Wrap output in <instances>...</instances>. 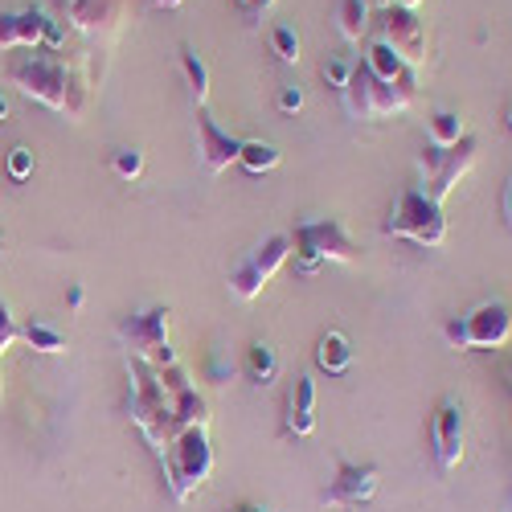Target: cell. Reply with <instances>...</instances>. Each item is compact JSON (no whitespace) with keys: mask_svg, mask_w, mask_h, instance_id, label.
I'll use <instances>...</instances> for the list:
<instances>
[{"mask_svg":"<svg viewBox=\"0 0 512 512\" xmlns=\"http://www.w3.org/2000/svg\"><path fill=\"white\" fill-rule=\"evenodd\" d=\"M377 484H381V472L373 463H340L320 496V504L324 508H357L377 496Z\"/></svg>","mask_w":512,"mask_h":512,"instance_id":"obj_9","label":"cell"},{"mask_svg":"<svg viewBox=\"0 0 512 512\" xmlns=\"http://www.w3.org/2000/svg\"><path fill=\"white\" fill-rule=\"evenodd\" d=\"M197 152H201L205 173L218 177V173H226L230 164H238L242 140H234L230 132H222V127L209 119V111L201 107V111H197Z\"/></svg>","mask_w":512,"mask_h":512,"instance_id":"obj_12","label":"cell"},{"mask_svg":"<svg viewBox=\"0 0 512 512\" xmlns=\"http://www.w3.org/2000/svg\"><path fill=\"white\" fill-rule=\"evenodd\" d=\"M431 451L439 472L451 476L463 463V406L455 398H439L435 418H431Z\"/></svg>","mask_w":512,"mask_h":512,"instance_id":"obj_10","label":"cell"},{"mask_svg":"<svg viewBox=\"0 0 512 512\" xmlns=\"http://www.w3.org/2000/svg\"><path fill=\"white\" fill-rule=\"evenodd\" d=\"M316 365L328 373V377H340L353 369V345L345 332H324L316 340Z\"/></svg>","mask_w":512,"mask_h":512,"instance_id":"obj_16","label":"cell"},{"mask_svg":"<svg viewBox=\"0 0 512 512\" xmlns=\"http://www.w3.org/2000/svg\"><path fill=\"white\" fill-rule=\"evenodd\" d=\"M504 123H508V132H512V107H508V115H504Z\"/></svg>","mask_w":512,"mask_h":512,"instance_id":"obj_38","label":"cell"},{"mask_svg":"<svg viewBox=\"0 0 512 512\" xmlns=\"http://www.w3.org/2000/svg\"><path fill=\"white\" fill-rule=\"evenodd\" d=\"M46 41V17L37 9L0 17V50H37Z\"/></svg>","mask_w":512,"mask_h":512,"instance_id":"obj_14","label":"cell"},{"mask_svg":"<svg viewBox=\"0 0 512 512\" xmlns=\"http://www.w3.org/2000/svg\"><path fill=\"white\" fill-rule=\"evenodd\" d=\"M365 70H369L373 78H381V82H394V78L406 70V62L394 54L390 41H373V46L365 50Z\"/></svg>","mask_w":512,"mask_h":512,"instance_id":"obj_20","label":"cell"},{"mask_svg":"<svg viewBox=\"0 0 512 512\" xmlns=\"http://www.w3.org/2000/svg\"><path fill=\"white\" fill-rule=\"evenodd\" d=\"M119 336L136 349V361L152 365V369H168L177 361L173 345H168V308H152L144 316H132L119 324Z\"/></svg>","mask_w":512,"mask_h":512,"instance_id":"obj_7","label":"cell"},{"mask_svg":"<svg viewBox=\"0 0 512 512\" xmlns=\"http://www.w3.org/2000/svg\"><path fill=\"white\" fill-rule=\"evenodd\" d=\"M353 70H357V62L353 58H328L324 66H320V74H324V82H328V87L332 91H345L349 87V78H353Z\"/></svg>","mask_w":512,"mask_h":512,"instance_id":"obj_25","label":"cell"},{"mask_svg":"<svg viewBox=\"0 0 512 512\" xmlns=\"http://www.w3.org/2000/svg\"><path fill=\"white\" fill-rule=\"evenodd\" d=\"M287 259H291V234H271L263 246H254L238 263V271L230 275V291L238 295V300H254V295H263V287L275 279V271Z\"/></svg>","mask_w":512,"mask_h":512,"instance_id":"obj_6","label":"cell"},{"mask_svg":"<svg viewBox=\"0 0 512 512\" xmlns=\"http://www.w3.org/2000/svg\"><path fill=\"white\" fill-rule=\"evenodd\" d=\"M21 340V324L13 320V312H9V304L0 300V357H5L13 345Z\"/></svg>","mask_w":512,"mask_h":512,"instance_id":"obj_27","label":"cell"},{"mask_svg":"<svg viewBox=\"0 0 512 512\" xmlns=\"http://www.w3.org/2000/svg\"><path fill=\"white\" fill-rule=\"evenodd\" d=\"M381 41H390L394 54L406 62V66H418L426 58V25L418 21L414 9H398L390 5L386 9V37Z\"/></svg>","mask_w":512,"mask_h":512,"instance_id":"obj_11","label":"cell"},{"mask_svg":"<svg viewBox=\"0 0 512 512\" xmlns=\"http://www.w3.org/2000/svg\"><path fill=\"white\" fill-rule=\"evenodd\" d=\"M316 431V381L304 373L295 377L291 398H287V435L308 439Z\"/></svg>","mask_w":512,"mask_h":512,"instance_id":"obj_15","label":"cell"},{"mask_svg":"<svg viewBox=\"0 0 512 512\" xmlns=\"http://www.w3.org/2000/svg\"><path fill=\"white\" fill-rule=\"evenodd\" d=\"M5 168H9L13 181H29V177H33V152H29L25 144H17V148L9 152V164H5Z\"/></svg>","mask_w":512,"mask_h":512,"instance_id":"obj_28","label":"cell"},{"mask_svg":"<svg viewBox=\"0 0 512 512\" xmlns=\"http://www.w3.org/2000/svg\"><path fill=\"white\" fill-rule=\"evenodd\" d=\"M443 336L447 345L459 349V353H472V349H504L512 340V316L504 304L488 300L480 308H472L459 320H447L443 324Z\"/></svg>","mask_w":512,"mask_h":512,"instance_id":"obj_5","label":"cell"},{"mask_svg":"<svg viewBox=\"0 0 512 512\" xmlns=\"http://www.w3.org/2000/svg\"><path fill=\"white\" fill-rule=\"evenodd\" d=\"M140 173H144V152H140V148H123V152H115V177L136 181Z\"/></svg>","mask_w":512,"mask_h":512,"instance_id":"obj_26","label":"cell"},{"mask_svg":"<svg viewBox=\"0 0 512 512\" xmlns=\"http://www.w3.org/2000/svg\"><path fill=\"white\" fill-rule=\"evenodd\" d=\"M5 115H9V99L0 95V123H5Z\"/></svg>","mask_w":512,"mask_h":512,"instance_id":"obj_35","label":"cell"},{"mask_svg":"<svg viewBox=\"0 0 512 512\" xmlns=\"http://www.w3.org/2000/svg\"><path fill=\"white\" fill-rule=\"evenodd\" d=\"M238 5L246 9V13H263V9H271L275 0H238Z\"/></svg>","mask_w":512,"mask_h":512,"instance_id":"obj_31","label":"cell"},{"mask_svg":"<svg viewBox=\"0 0 512 512\" xmlns=\"http://www.w3.org/2000/svg\"><path fill=\"white\" fill-rule=\"evenodd\" d=\"M181 70H185V78H189V91H193L197 107H205V103H209V70H205V62H201L193 50H181Z\"/></svg>","mask_w":512,"mask_h":512,"instance_id":"obj_23","label":"cell"},{"mask_svg":"<svg viewBox=\"0 0 512 512\" xmlns=\"http://www.w3.org/2000/svg\"><path fill=\"white\" fill-rule=\"evenodd\" d=\"M340 99H345V111H349L353 119H386V115L402 111V99H398V91H394V82L373 78L365 66L353 70L349 87L340 91Z\"/></svg>","mask_w":512,"mask_h":512,"instance_id":"obj_8","label":"cell"},{"mask_svg":"<svg viewBox=\"0 0 512 512\" xmlns=\"http://www.w3.org/2000/svg\"><path fill=\"white\" fill-rule=\"evenodd\" d=\"M463 136H467V127L455 111H435L431 119H426V140H431L435 148H455Z\"/></svg>","mask_w":512,"mask_h":512,"instance_id":"obj_19","label":"cell"},{"mask_svg":"<svg viewBox=\"0 0 512 512\" xmlns=\"http://www.w3.org/2000/svg\"><path fill=\"white\" fill-rule=\"evenodd\" d=\"M279 160H283V152H279L275 144H267V140H242L238 164L246 168L250 177H267V173H275Z\"/></svg>","mask_w":512,"mask_h":512,"instance_id":"obj_17","label":"cell"},{"mask_svg":"<svg viewBox=\"0 0 512 512\" xmlns=\"http://www.w3.org/2000/svg\"><path fill=\"white\" fill-rule=\"evenodd\" d=\"M504 218H508V226H512V181H508V189H504Z\"/></svg>","mask_w":512,"mask_h":512,"instance_id":"obj_33","label":"cell"},{"mask_svg":"<svg viewBox=\"0 0 512 512\" xmlns=\"http://www.w3.org/2000/svg\"><path fill=\"white\" fill-rule=\"evenodd\" d=\"M21 340H25L29 349H37V353H66V336L54 332L50 324H25L21 328Z\"/></svg>","mask_w":512,"mask_h":512,"instance_id":"obj_22","label":"cell"},{"mask_svg":"<svg viewBox=\"0 0 512 512\" xmlns=\"http://www.w3.org/2000/svg\"><path fill=\"white\" fill-rule=\"evenodd\" d=\"M443 156H447V148H435V144H426L422 148V156H418V168H422V177H426V185L435 181V173H439V164H443Z\"/></svg>","mask_w":512,"mask_h":512,"instance_id":"obj_29","label":"cell"},{"mask_svg":"<svg viewBox=\"0 0 512 512\" xmlns=\"http://www.w3.org/2000/svg\"><path fill=\"white\" fill-rule=\"evenodd\" d=\"M476 152H480V140H476V136H463L455 148H447V156H443V164H439L431 189H426V197H431L435 205H443V201L451 197V189L459 185V177L476 164Z\"/></svg>","mask_w":512,"mask_h":512,"instance_id":"obj_13","label":"cell"},{"mask_svg":"<svg viewBox=\"0 0 512 512\" xmlns=\"http://www.w3.org/2000/svg\"><path fill=\"white\" fill-rule=\"evenodd\" d=\"M336 21H340V37L357 46V41L369 33V0H340Z\"/></svg>","mask_w":512,"mask_h":512,"instance_id":"obj_21","label":"cell"},{"mask_svg":"<svg viewBox=\"0 0 512 512\" xmlns=\"http://www.w3.org/2000/svg\"><path fill=\"white\" fill-rule=\"evenodd\" d=\"M246 373L254 386H271V381L279 377V353L267 345V340H254V345L246 349Z\"/></svg>","mask_w":512,"mask_h":512,"instance_id":"obj_18","label":"cell"},{"mask_svg":"<svg viewBox=\"0 0 512 512\" xmlns=\"http://www.w3.org/2000/svg\"><path fill=\"white\" fill-rule=\"evenodd\" d=\"M381 5H386V9H390V5H394V0H381Z\"/></svg>","mask_w":512,"mask_h":512,"instance_id":"obj_40","label":"cell"},{"mask_svg":"<svg viewBox=\"0 0 512 512\" xmlns=\"http://www.w3.org/2000/svg\"><path fill=\"white\" fill-rule=\"evenodd\" d=\"M82 300H87V291L74 283V287H70V308H82Z\"/></svg>","mask_w":512,"mask_h":512,"instance_id":"obj_32","label":"cell"},{"mask_svg":"<svg viewBox=\"0 0 512 512\" xmlns=\"http://www.w3.org/2000/svg\"><path fill=\"white\" fill-rule=\"evenodd\" d=\"M0 394H5V377H0Z\"/></svg>","mask_w":512,"mask_h":512,"instance_id":"obj_39","label":"cell"},{"mask_svg":"<svg viewBox=\"0 0 512 512\" xmlns=\"http://www.w3.org/2000/svg\"><path fill=\"white\" fill-rule=\"evenodd\" d=\"M156 5H164V9H177V5H181V0H156Z\"/></svg>","mask_w":512,"mask_h":512,"instance_id":"obj_37","label":"cell"},{"mask_svg":"<svg viewBox=\"0 0 512 512\" xmlns=\"http://www.w3.org/2000/svg\"><path fill=\"white\" fill-rule=\"evenodd\" d=\"M279 111H283V115L304 111V91H300V87H283V91H279Z\"/></svg>","mask_w":512,"mask_h":512,"instance_id":"obj_30","label":"cell"},{"mask_svg":"<svg viewBox=\"0 0 512 512\" xmlns=\"http://www.w3.org/2000/svg\"><path fill=\"white\" fill-rule=\"evenodd\" d=\"M398 9H418V0H394Z\"/></svg>","mask_w":512,"mask_h":512,"instance_id":"obj_36","label":"cell"},{"mask_svg":"<svg viewBox=\"0 0 512 512\" xmlns=\"http://www.w3.org/2000/svg\"><path fill=\"white\" fill-rule=\"evenodd\" d=\"M230 512H271L267 504H238V508H230Z\"/></svg>","mask_w":512,"mask_h":512,"instance_id":"obj_34","label":"cell"},{"mask_svg":"<svg viewBox=\"0 0 512 512\" xmlns=\"http://www.w3.org/2000/svg\"><path fill=\"white\" fill-rule=\"evenodd\" d=\"M9 78L17 82V87L25 95H33L37 103H46L54 111H66V115H82V107H87V95H82V87L66 74L62 62L54 58H17L9 66Z\"/></svg>","mask_w":512,"mask_h":512,"instance_id":"obj_1","label":"cell"},{"mask_svg":"<svg viewBox=\"0 0 512 512\" xmlns=\"http://www.w3.org/2000/svg\"><path fill=\"white\" fill-rule=\"evenodd\" d=\"M291 246H295V267L304 275H316L324 263H357L361 259V246L349 238L340 218H320V222L295 226Z\"/></svg>","mask_w":512,"mask_h":512,"instance_id":"obj_3","label":"cell"},{"mask_svg":"<svg viewBox=\"0 0 512 512\" xmlns=\"http://www.w3.org/2000/svg\"><path fill=\"white\" fill-rule=\"evenodd\" d=\"M160 459H164L168 492L185 504L209 480V472H213V447H209L205 426H189V431H181L173 443H168V451Z\"/></svg>","mask_w":512,"mask_h":512,"instance_id":"obj_2","label":"cell"},{"mask_svg":"<svg viewBox=\"0 0 512 512\" xmlns=\"http://www.w3.org/2000/svg\"><path fill=\"white\" fill-rule=\"evenodd\" d=\"M271 50L279 54V62L295 66V62H300V33H295L291 25H275L271 29Z\"/></svg>","mask_w":512,"mask_h":512,"instance_id":"obj_24","label":"cell"},{"mask_svg":"<svg viewBox=\"0 0 512 512\" xmlns=\"http://www.w3.org/2000/svg\"><path fill=\"white\" fill-rule=\"evenodd\" d=\"M386 234L394 238H406L414 246H426V250H439L447 242V218H443V205H435L426 193L418 189H402L390 218H386Z\"/></svg>","mask_w":512,"mask_h":512,"instance_id":"obj_4","label":"cell"}]
</instances>
